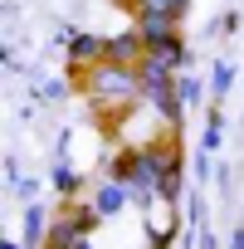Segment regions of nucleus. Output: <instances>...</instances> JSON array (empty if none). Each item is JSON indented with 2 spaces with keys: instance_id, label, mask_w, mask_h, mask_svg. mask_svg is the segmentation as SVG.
<instances>
[{
  "instance_id": "f257e3e1",
  "label": "nucleus",
  "mask_w": 244,
  "mask_h": 249,
  "mask_svg": "<svg viewBox=\"0 0 244 249\" xmlns=\"http://www.w3.org/2000/svg\"><path fill=\"white\" fill-rule=\"evenodd\" d=\"M83 93H88V103H98V107H107V103H132V98L142 93V78H137V69H117V64L103 59L98 69H88Z\"/></svg>"
},
{
  "instance_id": "f03ea898",
  "label": "nucleus",
  "mask_w": 244,
  "mask_h": 249,
  "mask_svg": "<svg viewBox=\"0 0 244 249\" xmlns=\"http://www.w3.org/2000/svg\"><path fill=\"white\" fill-rule=\"evenodd\" d=\"M142 59H147V44H142V35H137V30L107 39V64H117V69H137Z\"/></svg>"
},
{
  "instance_id": "7ed1b4c3",
  "label": "nucleus",
  "mask_w": 244,
  "mask_h": 249,
  "mask_svg": "<svg viewBox=\"0 0 244 249\" xmlns=\"http://www.w3.org/2000/svg\"><path fill=\"white\" fill-rule=\"evenodd\" d=\"M69 59H73V69H98V64L107 59V39H98V35H73V39H69Z\"/></svg>"
},
{
  "instance_id": "20e7f679",
  "label": "nucleus",
  "mask_w": 244,
  "mask_h": 249,
  "mask_svg": "<svg viewBox=\"0 0 244 249\" xmlns=\"http://www.w3.org/2000/svg\"><path fill=\"white\" fill-rule=\"evenodd\" d=\"M127 200H132V191H127V186H122V181H107V186L98 191V200H93V210H98V215H117V210L127 205Z\"/></svg>"
},
{
  "instance_id": "39448f33",
  "label": "nucleus",
  "mask_w": 244,
  "mask_h": 249,
  "mask_svg": "<svg viewBox=\"0 0 244 249\" xmlns=\"http://www.w3.org/2000/svg\"><path fill=\"white\" fill-rule=\"evenodd\" d=\"M83 239H88V234H83V225H78L73 215H69V220H59V225L49 230V249H78Z\"/></svg>"
},
{
  "instance_id": "423d86ee",
  "label": "nucleus",
  "mask_w": 244,
  "mask_h": 249,
  "mask_svg": "<svg viewBox=\"0 0 244 249\" xmlns=\"http://www.w3.org/2000/svg\"><path fill=\"white\" fill-rule=\"evenodd\" d=\"M137 15H161V20H181V10L191 5V0H132Z\"/></svg>"
},
{
  "instance_id": "0eeeda50",
  "label": "nucleus",
  "mask_w": 244,
  "mask_h": 249,
  "mask_svg": "<svg viewBox=\"0 0 244 249\" xmlns=\"http://www.w3.org/2000/svg\"><path fill=\"white\" fill-rule=\"evenodd\" d=\"M49 230H54V225H44V210L30 205V210H25V239L39 249V244H49Z\"/></svg>"
},
{
  "instance_id": "6e6552de",
  "label": "nucleus",
  "mask_w": 244,
  "mask_h": 249,
  "mask_svg": "<svg viewBox=\"0 0 244 249\" xmlns=\"http://www.w3.org/2000/svg\"><path fill=\"white\" fill-rule=\"evenodd\" d=\"M54 186H59L64 196H73V191H78V176H73L69 166H59V171H54Z\"/></svg>"
},
{
  "instance_id": "1a4fd4ad",
  "label": "nucleus",
  "mask_w": 244,
  "mask_h": 249,
  "mask_svg": "<svg viewBox=\"0 0 244 249\" xmlns=\"http://www.w3.org/2000/svg\"><path fill=\"white\" fill-rule=\"evenodd\" d=\"M195 93H200V83H195V78H176V98H181V103H186V98L195 103Z\"/></svg>"
},
{
  "instance_id": "9d476101",
  "label": "nucleus",
  "mask_w": 244,
  "mask_h": 249,
  "mask_svg": "<svg viewBox=\"0 0 244 249\" xmlns=\"http://www.w3.org/2000/svg\"><path fill=\"white\" fill-rule=\"evenodd\" d=\"M229 78H234V69H229V64H220V69H215V98L229 88Z\"/></svg>"
},
{
  "instance_id": "9b49d317",
  "label": "nucleus",
  "mask_w": 244,
  "mask_h": 249,
  "mask_svg": "<svg viewBox=\"0 0 244 249\" xmlns=\"http://www.w3.org/2000/svg\"><path fill=\"white\" fill-rule=\"evenodd\" d=\"M229 249H244V225L234 230V239H229Z\"/></svg>"
},
{
  "instance_id": "f8f14e48",
  "label": "nucleus",
  "mask_w": 244,
  "mask_h": 249,
  "mask_svg": "<svg viewBox=\"0 0 244 249\" xmlns=\"http://www.w3.org/2000/svg\"><path fill=\"white\" fill-rule=\"evenodd\" d=\"M5 249H20V244H5Z\"/></svg>"
},
{
  "instance_id": "ddd939ff",
  "label": "nucleus",
  "mask_w": 244,
  "mask_h": 249,
  "mask_svg": "<svg viewBox=\"0 0 244 249\" xmlns=\"http://www.w3.org/2000/svg\"><path fill=\"white\" fill-rule=\"evenodd\" d=\"M78 249H88V239H83V244H78Z\"/></svg>"
}]
</instances>
